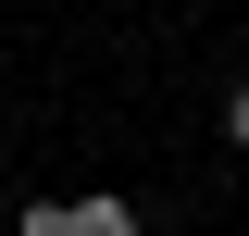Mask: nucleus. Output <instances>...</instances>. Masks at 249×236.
<instances>
[{
    "label": "nucleus",
    "mask_w": 249,
    "mask_h": 236,
    "mask_svg": "<svg viewBox=\"0 0 249 236\" xmlns=\"http://www.w3.org/2000/svg\"><path fill=\"white\" fill-rule=\"evenodd\" d=\"M62 236H137V211H124V199H75V211H62Z\"/></svg>",
    "instance_id": "1"
},
{
    "label": "nucleus",
    "mask_w": 249,
    "mask_h": 236,
    "mask_svg": "<svg viewBox=\"0 0 249 236\" xmlns=\"http://www.w3.org/2000/svg\"><path fill=\"white\" fill-rule=\"evenodd\" d=\"M224 137H237V149H249V87H237V100H224Z\"/></svg>",
    "instance_id": "2"
}]
</instances>
